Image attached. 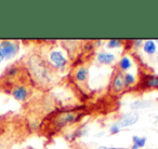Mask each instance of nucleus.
Instances as JSON below:
<instances>
[{"mask_svg":"<svg viewBox=\"0 0 158 149\" xmlns=\"http://www.w3.org/2000/svg\"><path fill=\"white\" fill-rule=\"evenodd\" d=\"M123 46V42L118 39H110L106 42V48L107 49H118Z\"/></svg>","mask_w":158,"mask_h":149,"instance_id":"obj_16","label":"nucleus"},{"mask_svg":"<svg viewBox=\"0 0 158 149\" xmlns=\"http://www.w3.org/2000/svg\"><path fill=\"white\" fill-rule=\"evenodd\" d=\"M98 149H121L119 147H110V146H104V145H101V146L98 147Z\"/></svg>","mask_w":158,"mask_h":149,"instance_id":"obj_19","label":"nucleus"},{"mask_svg":"<svg viewBox=\"0 0 158 149\" xmlns=\"http://www.w3.org/2000/svg\"><path fill=\"white\" fill-rule=\"evenodd\" d=\"M28 68L35 80L41 86H48L54 81L55 70L40 55L33 54L28 58Z\"/></svg>","mask_w":158,"mask_h":149,"instance_id":"obj_1","label":"nucleus"},{"mask_svg":"<svg viewBox=\"0 0 158 149\" xmlns=\"http://www.w3.org/2000/svg\"><path fill=\"white\" fill-rule=\"evenodd\" d=\"M49 65L57 71H64L68 66V58L61 50L53 49L48 53V61Z\"/></svg>","mask_w":158,"mask_h":149,"instance_id":"obj_3","label":"nucleus"},{"mask_svg":"<svg viewBox=\"0 0 158 149\" xmlns=\"http://www.w3.org/2000/svg\"><path fill=\"white\" fill-rule=\"evenodd\" d=\"M151 106V103L144 99H136L133 101L131 104L129 105V108L131 109V111H138L141 109H145V108H148Z\"/></svg>","mask_w":158,"mask_h":149,"instance_id":"obj_13","label":"nucleus"},{"mask_svg":"<svg viewBox=\"0 0 158 149\" xmlns=\"http://www.w3.org/2000/svg\"><path fill=\"white\" fill-rule=\"evenodd\" d=\"M146 142L147 139L145 136H139V135L132 136V145L135 146L138 149H142L146 145Z\"/></svg>","mask_w":158,"mask_h":149,"instance_id":"obj_14","label":"nucleus"},{"mask_svg":"<svg viewBox=\"0 0 158 149\" xmlns=\"http://www.w3.org/2000/svg\"><path fill=\"white\" fill-rule=\"evenodd\" d=\"M142 50L147 55H151V56L152 55H155L156 52H157V43H156V41L151 39L145 40L142 44Z\"/></svg>","mask_w":158,"mask_h":149,"instance_id":"obj_11","label":"nucleus"},{"mask_svg":"<svg viewBox=\"0 0 158 149\" xmlns=\"http://www.w3.org/2000/svg\"><path fill=\"white\" fill-rule=\"evenodd\" d=\"M143 42H144V40H141V39H139V40H133V41H132V46H133V48H135V49L142 48Z\"/></svg>","mask_w":158,"mask_h":149,"instance_id":"obj_18","label":"nucleus"},{"mask_svg":"<svg viewBox=\"0 0 158 149\" xmlns=\"http://www.w3.org/2000/svg\"><path fill=\"white\" fill-rule=\"evenodd\" d=\"M11 94L13 96L14 99L19 102H25L31 95V92H29L28 88L25 86H15L11 91Z\"/></svg>","mask_w":158,"mask_h":149,"instance_id":"obj_8","label":"nucleus"},{"mask_svg":"<svg viewBox=\"0 0 158 149\" xmlns=\"http://www.w3.org/2000/svg\"><path fill=\"white\" fill-rule=\"evenodd\" d=\"M76 149H87V148H84V147H79V148H76Z\"/></svg>","mask_w":158,"mask_h":149,"instance_id":"obj_21","label":"nucleus"},{"mask_svg":"<svg viewBox=\"0 0 158 149\" xmlns=\"http://www.w3.org/2000/svg\"><path fill=\"white\" fill-rule=\"evenodd\" d=\"M142 149H158V148H142Z\"/></svg>","mask_w":158,"mask_h":149,"instance_id":"obj_22","label":"nucleus"},{"mask_svg":"<svg viewBox=\"0 0 158 149\" xmlns=\"http://www.w3.org/2000/svg\"><path fill=\"white\" fill-rule=\"evenodd\" d=\"M133 66V63H132V59L130 56L128 55H123L121 56V58L119 59L118 62V69L120 70L121 72H128V70H130Z\"/></svg>","mask_w":158,"mask_h":149,"instance_id":"obj_12","label":"nucleus"},{"mask_svg":"<svg viewBox=\"0 0 158 149\" xmlns=\"http://www.w3.org/2000/svg\"><path fill=\"white\" fill-rule=\"evenodd\" d=\"M0 49L2 51L5 59H11L19 53L20 46L18 42L10 41V40H3L0 42Z\"/></svg>","mask_w":158,"mask_h":149,"instance_id":"obj_7","label":"nucleus"},{"mask_svg":"<svg viewBox=\"0 0 158 149\" xmlns=\"http://www.w3.org/2000/svg\"><path fill=\"white\" fill-rule=\"evenodd\" d=\"M138 87L142 90H158V74H143Z\"/></svg>","mask_w":158,"mask_h":149,"instance_id":"obj_5","label":"nucleus"},{"mask_svg":"<svg viewBox=\"0 0 158 149\" xmlns=\"http://www.w3.org/2000/svg\"><path fill=\"white\" fill-rule=\"evenodd\" d=\"M74 79L79 84L88 83L89 80V69L87 66H79L74 72Z\"/></svg>","mask_w":158,"mask_h":149,"instance_id":"obj_9","label":"nucleus"},{"mask_svg":"<svg viewBox=\"0 0 158 149\" xmlns=\"http://www.w3.org/2000/svg\"><path fill=\"white\" fill-rule=\"evenodd\" d=\"M135 82H136V78L133 74H131V72H125V83L127 88L132 87Z\"/></svg>","mask_w":158,"mask_h":149,"instance_id":"obj_15","label":"nucleus"},{"mask_svg":"<svg viewBox=\"0 0 158 149\" xmlns=\"http://www.w3.org/2000/svg\"><path fill=\"white\" fill-rule=\"evenodd\" d=\"M139 120H140V114L138 111H129L121 115V117L116 123L120 129H127V127L136 124Z\"/></svg>","mask_w":158,"mask_h":149,"instance_id":"obj_6","label":"nucleus"},{"mask_svg":"<svg viewBox=\"0 0 158 149\" xmlns=\"http://www.w3.org/2000/svg\"><path fill=\"white\" fill-rule=\"evenodd\" d=\"M127 89L125 83V72H121L120 70H116L113 74L112 80H110V90L113 94H120Z\"/></svg>","mask_w":158,"mask_h":149,"instance_id":"obj_4","label":"nucleus"},{"mask_svg":"<svg viewBox=\"0 0 158 149\" xmlns=\"http://www.w3.org/2000/svg\"><path fill=\"white\" fill-rule=\"evenodd\" d=\"M156 58H157V64H158V53H157V57H156Z\"/></svg>","mask_w":158,"mask_h":149,"instance_id":"obj_24","label":"nucleus"},{"mask_svg":"<svg viewBox=\"0 0 158 149\" xmlns=\"http://www.w3.org/2000/svg\"><path fill=\"white\" fill-rule=\"evenodd\" d=\"M120 127H118V124H117L116 122L115 123H113L112 125H110V133L112 134V135H115V134H118L119 132H120Z\"/></svg>","mask_w":158,"mask_h":149,"instance_id":"obj_17","label":"nucleus"},{"mask_svg":"<svg viewBox=\"0 0 158 149\" xmlns=\"http://www.w3.org/2000/svg\"><path fill=\"white\" fill-rule=\"evenodd\" d=\"M85 116L84 111H79V110H66L62 111L55 116L53 119V125L55 129L62 130L63 127H66L68 125H73L75 123L79 122L81 120L82 117Z\"/></svg>","mask_w":158,"mask_h":149,"instance_id":"obj_2","label":"nucleus"},{"mask_svg":"<svg viewBox=\"0 0 158 149\" xmlns=\"http://www.w3.org/2000/svg\"><path fill=\"white\" fill-rule=\"evenodd\" d=\"M26 149H34V148H33V147H27Z\"/></svg>","mask_w":158,"mask_h":149,"instance_id":"obj_23","label":"nucleus"},{"mask_svg":"<svg viewBox=\"0 0 158 149\" xmlns=\"http://www.w3.org/2000/svg\"><path fill=\"white\" fill-rule=\"evenodd\" d=\"M3 59H5V56H3L2 51H1V49H0V63H2Z\"/></svg>","mask_w":158,"mask_h":149,"instance_id":"obj_20","label":"nucleus"},{"mask_svg":"<svg viewBox=\"0 0 158 149\" xmlns=\"http://www.w3.org/2000/svg\"><path fill=\"white\" fill-rule=\"evenodd\" d=\"M97 62L102 65H113L116 62V55L112 52H101L97 53Z\"/></svg>","mask_w":158,"mask_h":149,"instance_id":"obj_10","label":"nucleus"}]
</instances>
